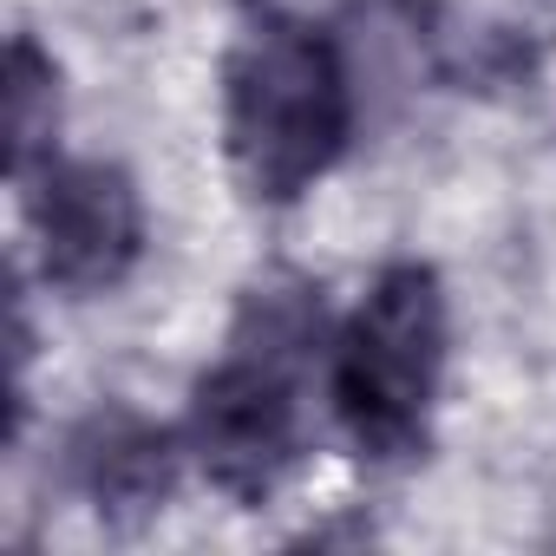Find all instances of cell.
<instances>
[{
	"mask_svg": "<svg viewBox=\"0 0 556 556\" xmlns=\"http://www.w3.org/2000/svg\"><path fill=\"white\" fill-rule=\"evenodd\" d=\"M354 138V79L328 27L255 8L223 53V151L249 203L308 197Z\"/></svg>",
	"mask_w": 556,
	"mask_h": 556,
	"instance_id": "6da1fadb",
	"label": "cell"
},
{
	"mask_svg": "<svg viewBox=\"0 0 556 556\" xmlns=\"http://www.w3.org/2000/svg\"><path fill=\"white\" fill-rule=\"evenodd\" d=\"M315 321L308 289L249 295L223 361L190 387L184 452L236 504H268L302 465V348Z\"/></svg>",
	"mask_w": 556,
	"mask_h": 556,
	"instance_id": "7a4b0ae2",
	"label": "cell"
},
{
	"mask_svg": "<svg viewBox=\"0 0 556 556\" xmlns=\"http://www.w3.org/2000/svg\"><path fill=\"white\" fill-rule=\"evenodd\" d=\"M452 354L445 282L426 262H387L328 354V400L341 432L374 465H413L432 445V413Z\"/></svg>",
	"mask_w": 556,
	"mask_h": 556,
	"instance_id": "3957f363",
	"label": "cell"
},
{
	"mask_svg": "<svg viewBox=\"0 0 556 556\" xmlns=\"http://www.w3.org/2000/svg\"><path fill=\"white\" fill-rule=\"evenodd\" d=\"M40 282L60 295H112L144 255V197L125 164L53 157L21 184Z\"/></svg>",
	"mask_w": 556,
	"mask_h": 556,
	"instance_id": "277c9868",
	"label": "cell"
},
{
	"mask_svg": "<svg viewBox=\"0 0 556 556\" xmlns=\"http://www.w3.org/2000/svg\"><path fill=\"white\" fill-rule=\"evenodd\" d=\"M184 439L151 426L131 406H99L79 419L73 445H66V471L86 491V504L105 523H144L170 504L177 471H184Z\"/></svg>",
	"mask_w": 556,
	"mask_h": 556,
	"instance_id": "5b68a950",
	"label": "cell"
},
{
	"mask_svg": "<svg viewBox=\"0 0 556 556\" xmlns=\"http://www.w3.org/2000/svg\"><path fill=\"white\" fill-rule=\"evenodd\" d=\"M60 66L34 47V34L8 40V177L27 184L60 151Z\"/></svg>",
	"mask_w": 556,
	"mask_h": 556,
	"instance_id": "8992f818",
	"label": "cell"
}]
</instances>
